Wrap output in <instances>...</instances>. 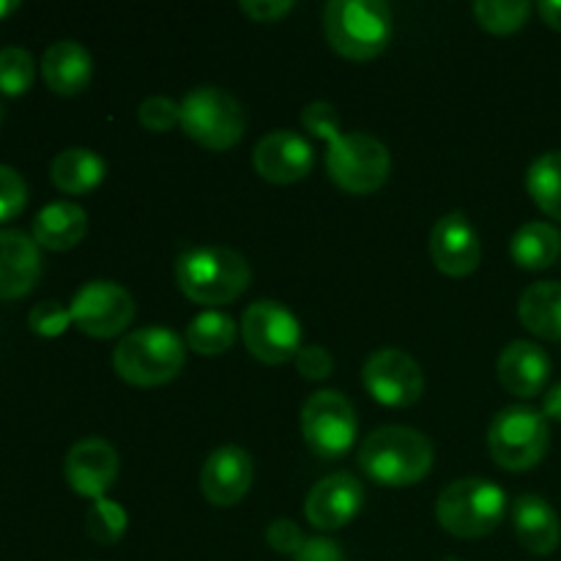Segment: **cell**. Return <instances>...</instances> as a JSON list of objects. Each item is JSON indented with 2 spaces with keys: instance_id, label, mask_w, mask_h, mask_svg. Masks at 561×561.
<instances>
[{
  "instance_id": "6da1fadb",
  "label": "cell",
  "mask_w": 561,
  "mask_h": 561,
  "mask_svg": "<svg viewBox=\"0 0 561 561\" xmlns=\"http://www.w3.org/2000/svg\"><path fill=\"white\" fill-rule=\"evenodd\" d=\"M433 444L414 427L387 425L373 431L359 447V466L376 485L409 488L433 469Z\"/></svg>"
},
{
  "instance_id": "7a4b0ae2",
  "label": "cell",
  "mask_w": 561,
  "mask_h": 561,
  "mask_svg": "<svg viewBox=\"0 0 561 561\" xmlns=\"http://www.w3.org/2000/svg\"><path fill=\"white\" fill-rule=\"evenodd\" d=\"M250 263L228 247H192L175 261V283L195 305H230L250 288Z\"/></svg>"
},
{
  "instance_id": "3957f363",
  "label": "cell",
  "mask_w": 561,
  "mask_h": 561,
  "mask_svg": "<svg viewBox=\"0 0 561 561\" xmlns=\"http://www.w3.org/2000/svg\"><path fill=\"white\" fill-rule=\"evenodd\" d=\"M323 33L343 58L370 60L392 38V9L383 0H332L323 9Z\"/></svg>"
},
{
  "instance_id": "277c9868",
  "label": "cell",
  "mask_w": 561,
  "mask_h": 561,
  "mask_svg": "<svg viewBox=\"0 0 561 561\" xmlns=\"http://www.w3.org/2000/svg\"><path fill=\"white\" fill-rule=\"evenodd\" d=\"M186 362V343L164 327L129 332L113 354V367L131 387H162L173 381Z\"/></svg>"
},
{
  "instance_id": "5b68a950",
  "label": "cell",
  "mask_w": 561,
  "mask_h": 561,
  "mask_svg": "<svg viewBox=\"0 0 561 561\" xmlns=\"http://www.w3.org/2000/svg\"><path fill=\"white\" fill-rule=\"evenodd\" d=\"M507 513L502 488L482 477L449 482L436 502V518L444 529L460 540H477L496 531Z\"/></svg>"
},
{
  "instance_id": "8992f818",
  "label": "cell",
  "mask_w": 561,
  "mask_h": 561,
  "mask_svg": "<svg viewBox=\"0 0 561 561\" xmlns=\"http://www.w3.org/2000/svg\"><path fill=\"white\" fill-rule=\"evenodd\" d=\"M551 431L548 420L529 405H510L499 411L488 431V449L507 471H529L546 458Z\"/></svg>"
},
{
  "instance_id": "52a82bcc",
  "label": "cell",
  "mask_w": 561,
  "mask_h": 561,
  "mask_svg": "<svg viewBox=\"0 0 561 561\" xmlns=\"http://www.w3.org/2000/svg\"><path fill=\"white\" fill-rule=\"evenodd\" d=\"M181 126L186 137L211 151H228L244 137V110L228 91L201 85L181 102Z\"/></svg>"
},
{
  "instance_id": "ba28073f",
  "label": "cell",
  "mask_w": 561,
  "mask_h": 561,
  "mask_svg": "<svg viewBox=\"0 0 561 561\" xmlns=\"http://www.w3.org/2000/svg\"><path fill=\"white\" fill-rule=\"evenodd\" d=\"M327 170L340 190L351 195H367L387 184L392 157L378 137L367 131H345L329 142Z\"/></svg>"
},
{
  "instance_id": "9c48e42d",
  "label": "cell",
  "mask_w": 561,
  "mask_h": 561,
  "mask_svg": "<svg viewBox=\"0 0 561 561\" xmlns=\"http://www.w3.org/2000/svg\"><path fill=\"white\" fill-rule=\"evenodd\" d=\"M356 411L348 398L334 389L310 394L301 409V436L312 455L323 460H340L348 455L356 438Z\"/></svg>"
},
{
  "instance_id": "30bf717a",
  "label": "cell",
  "mask_w": 561,
  "mask_h": 561,
  "mask_svg": "<svg viewBox=\"0 0 561 561\" xmlns=\"http://www.w3.org/2000/svg\"><path fill=\"white\" fill-rule=\"evenodd\" d=\"M241 337L247 351L263 365H285L301 351L299 318L272 299H261L247 307L241 318Z\"/></svg>"
},
{
  "instance_id": "8fae6325",
  "label": "cell",
  "mask_w": 561,
  "mask_h": 561,
  "mask_svg": "<svg viewBox=\"0 0 561 561\" xmlns=\"http://www.w3.org/2000/svg\"><path fill=\"white\" fill-rule=\"evenodd\" d=\"M71 323L88 337L107 340L129 329L135 318V299L129 290L110 279H93L82 285L71 299Z\"/></svg>"
},
{
  "instance_id": "7c38bea8",
  "label": "cell",
  "mask_w": 561,
  "mask_h": 561,
  "mask_svg": "<svg viewBox=\"0 0 561 561\" xmlns=\"http://www.w3.org/2000/svg\"><path fill=\"white\" fill-rule=\"evenodd\" d=\"M365 389L389 409H409L425 392V376L414 356L400 348H381L362 367Z\"/></svg>"
},
{
  "instance_id": "4fadbf2b",
  "label": "cell",
  "mask_w": 561,
  "mask_h": 561,
  "mask_svg": "<svg viewBox=\"0 0 561 561\" xmlns=\"http://www.w3.org/2000/svg\"><path fill=\"white\" fill-rule=\"evenodd\" d=\"M365 504V488L348 471H334L312 485L305 502V515L316 529L337 531L359 515Z\"/></svg>"
},
{
  "instance_id": "5bb4252c",
  "label": "cell",
  "mask_w": 561,
  "mask_h": 561,
  "mask_svg": "<svg viewBox=\"0 0 561 561\" xmlns=\"http://www.w3.org/2000/svg\"><path fill=\"white\" fill-rule=\"evenodd\" d=\"M252 164H255L257 175L272 184H296L310 175L316 153L299 131L274 129L257 140L255 151H252Z\"/></svg>"
},
{
  "instance_id": "9a60e30c",
  "label": "cell",
  "mask_w": 561,
  "mask_h": 561,
  "mask_svg": "<svg viewBox=\"0 0 561 561\" xmlns=\"http://www.w3.org/2000/svg\"><path fill=\"white\" fill-rule=\"evenodd\" d=\"M431 257L447 277H469L480 266L482 241L466 214L449 211L433 225Z\"/></svg>"
},
{
  "instance_id": "2e32d148",
  "label": "cell",
  "mask_w": 561,
  "mask_h": 561,
  "mask_svg": "<svg viewBox=\"0 0 561 561\" xmlns=\"http://www.w3.org/2000/svg\"><path fill=\"white\" fill-rule=\"evenodd\" d=\"M255 463L241 447H219L206 458L201 471V491L214 507H233L250 493Z\"/></svg>"
},
{
  "instance_id": "e0dca14e",
  "label": "cell",
  "mask_w": 561,
  "mask_h": 561,
  "mask_svg": "<svg viewBox=\"0 0 561 561\" xmlns=\"http://www.w3.org/2000/svg\"><path fill=\"white\" fill-rule=\"evenodd\" d=\"M66 482L88 499H104L118 477V453L104 438H82L66 455Z\"/></svg>"
},
{
  "instance_id": "ac0fdd59",
  "label": "cell",
  "mask_w": 561,
  "mask_h": 561,
  "mask_svg": "<svg viewBox=\"0 0 561 561\" xmlns=\"http://www.w3.org/2000/svg\"><path fill=\"white\" fill-rule=\"evenodd\" d=\"M42 277L38 244L22 230H0V299L31 294Z\"/></svg>"
},
{
  "instance_id": "d6986e66",
  "label": "cell",
  "mask_w": 561,
  "mask_h": 561,
  "mask_svg": "<svg viewBox=\"0 0 561 561\" xmlns=\"http://www.w3.org/2000/svg\"><path fill=\"white\" fill-rule=\"evenodd\" d=\"M499 381L515 398H537L551 378V359L529 340H515L499 356Z\"/></svg>"
},
{
  "instance_id": "ffe728a7",
  "label": "cell",
  "mask_w": 561,
  "mask_h": 561,
  "mask_svg": "<svg viewBox=\"0 0 561 561\" xmlns=\"http://www.w3.org/2000/svg\"><path fill=\"white\" fill-rule=\"evenodd\" d=\"M513 524L520 546L535 557H551L561 542L559 515L551 504L535 493H524L513 504Z\"/></svg>"
},
{
  "instance_id": "44dd1931",
  "label": "cell",
  "mask_w": 561,
  "mask_h": 561,
  "mask_svg": "<svg viewBox=\"0 0 561 561\" xmlns=\"http://www.w3.org/2000/svg\"><path fill=\"white\" fill-rule=\"evenodd\" d=\"M91 75V53L80 42H71V38L55 42L42 58L44 82H47L49 91L60 93V96H75V93L85 91Z\"/></svg>"
},
{
  "instance_id": "7402d4cb",
  "label": "cell",
  "mask_w": 561,
  "mask_h": 561,
  "mask_svg": "<svg viewBox=\"0 0 561 561\" xmlns=\"http://www.w3.org/2000/svg\"><path fill=\"white\" fill-rule=\"evenodd\" d=\"M88 233V214L77 203H49L33 219V241L44 250L64 252L80 244Z\"/></svg>"
},
{
  "instance_id": "603a6c76",
  "label": "cell",
  "mask_w": 561,
  "mask_h": 561,
  "mask_svg": "<svg viewBox=\"0 0 561 561\" xmlns=\"http://www.w3.org/2000/svg\"><path fill=\"white\" fill-rule=\"evenodd\" d=\"M104 159L91 148H66L49 164L53 184L66 195H85L104 179Z\"/></svg>"
},
{
  "instance_id": "cb8c5ba5",
  "label": "cell",
  "mask_w": 561,
  "mask_h": 561,
  "mask_svg": "<svg viewBox=\"0 0 561 561\" xmlns=\"http://www.w3.org/2000/svg\"><path fill=\"white\" fill-rule=\"evenodd\" d=\"M518 318L531 334L561 340V283H535L518 301Z\"/></svg>"
},
{
  "instance_id": "d4e9b609",
  "label": "cell",
  "mask_w": 561,
  "mask_h": 561,
  "mask_svg": "<svg viewBox=\"0 0 561 561\" xmlns=\"http://www.w3.org/2000/svg\"><path fill=\"white\" fill-rule=\"evenodd\" d=\"M510 255L520 268L540 272L557 263L561 255V233L548 222H529L510 241Z\"/></svg>"
},
{
  "instance_id": "484cf974",
  "label": "cell",
  "mask_w": 561,
  "mask_h": 561,
  "mask_svg": "<svg viewBox=\"0 0 561 561\" xmlns=\"http://www.w3.org/2000/svg\"><path fill=\"white\" fill-rule=\"evenodd\" d=\"M236 334H239V329H236L233 318L225 316V312L208 310L190 321L186 345L201 356H219L236 343Z\"/></svg>"
},
{
  "instance_id": "4316f807",
  "label": "cell",
  "mask_w": 561,
  "mask_h": 561,
  "mask_svg": "<svg viewBox=\"0 0 561 561\" xmlns=\"http://www.w3.org/2000/svg\"><path fill=\"white\" fill-rule=\"evenodd\" d=\"M526 190L540 211L561 222V151H548L531 162L526 173Z\"/></svg>"
},
{
  "instance_id": "83f0119b",
  "label": "cell",
  "mask_w": 561,
  "mask_h": 561,
  "mask_svg": "<svg viewBox=\"0 0 561 561\" xmlns=\"http://www.w3.org/2000/svg\"><path fill=\"white\" fill-rule=\"evenodd\" d=\"M531 14V5L526 0H477L474 16L485 31L507 36L526 25Z\"/></svg>"
},
{
  "instance_id": "f1b7e54d",
  "label": "cell",
  "mask_w": 561,
  "mask_h": 561,
  "mask_svg": "<svg viewBox=\"0 0 561 561\" xmlns=\"http://www.w3.org/2000/svg\"><path fill=\"white\" fill-rule=\"evenodd\" d=\"M36 77V60L25 47L0 49V91L5 96H22L33 85Z\"/></svg>"
},
{
  "instance_id": "f546056e",
  "label": "cell",
  "mask_w": 561,
  "mask_h": 561,
  "mask_svg": "<svg viewBox=\"0 0 561 561\" xmlns=\"http://www.w3.org/2000/svg\"><path fill=\"white\" fill-rule=\"evenodd\" d=\"M126 524H129L126 510L121 507V504L110 502V499H96L85 515L88 535H91L99 546H113V542H118L121 537H124Z\"/></svg>"
},
{
  "instance_id": "4dcf8cb0",
  "label": "cell",
  "mask_w": 561,
  "mask_h": 561,
  "mask_svg": "<svg viewBox=\"0 0 561 561\" xmlns=\"http://www.w3.org/2000/svg\"><path fill=\"white\" fill-rule=\"evenodd\" d=\"M137 118L148 131H170L175 124H181V104L168 96H148L137 110Z\"/></svg>"
},
{
  "instance_id": "1f68e13d",
  "label": "cell",
  "mask_w": 561,
  "mask_h": 561,
  "mask_svg": "<svg viewBox=\"0 0 561 561\" xmlns=\"http://www.w3.org/2000/svg\"><path fill=\"white\" fill-rule=\"evenodd\" d=\"M301 126L310 131L318 140L334 142L343 131H340V113L334 104L329 102H310L301 110Z\"/></svg>"
},
{
  "instance_id": "d6a6232c",
  "label": "cell",
  "mask_w": 561,
  "mask_h": 561,
  "mask_svg": "<svg viewBox=\"0 0 561 561\" xmlns=\"http://www.w3.org/2000/svg\"><path fill=\"white\" fill-rule=\"evenodd\" d=\"M71 312L66 310L60 301H42L27 316V327L38 334V337H60L69 329Z\"/></svg>"
},
{
  "instance_id": "836d02e7",
  "label": "cell",
  "mask_w": 561,
  "mask_h": 561,
  "mask_svg": "<svg viewBox=\"0 0 561 561\" xmlns=\"http://www.w3.org/2000/svg\"><path fill=\"white\" fill-rule=\"evenodd\" d=\"M27 203V184L14 168L0 164V222L22 214Z\"/></svg>"
},
{
  "instance_id": "e575fe53",
  "label": "cell",
  "mask_w": 561,
  "mask_h": 561,
  "mask_svg": "<svg viewBox=\"0 0 561 561\" xmlns=\"http://www.w3.org/2000/svg\"><path fill=\"white\" fill-rule=\"evenodd\" d=\"M296 370L301 373V378L307 381H323V378L332 376L334 359L327 348L321 345H301V351L296 354Z\"/></svg>"
},
{
  "instance_id": "d590c367",
  "label": "cell",
  "mask_w": 561,
  "mask_h": 561,
  "mask_svg": "<svg viewBox=\"0 0 561 561\" xmlns=\"http://www.w3.org/2000/svg\"><path fill=\"white\" fill-rule=\"evenodd\" d=\"M307 537L301 535L299 524H294L290 518H277L268 524L266 529V542L272 546V551L277 553H290V557H296L299 553V548L305 546Z\"/></svg>"
},
{
  "instance_id": "8d00e7d4",
  "label": "cell",
  "mask_w": 561,
  "mask_h": 561,
  "mask_svg": "<svg viewBox=\"0 0 561 561\" xmlns=\"http://www.w3.org/2000/svg\"><path fill=\"white\" fill-rule=\"evenodd\" d=\"M241 11L255 22H277L294 11V0H244Z\"/></svg>"
},
{
  "instance_id": "74e56055",
  "label": "cell",
  "mask_w": 561,
  "mask_h": 561,
  "mask_svg": "<svg viewBox=\"0 0 561 561\" xmlns=\"http://www.w3.org/2000/svg\"><path fill=\"white\" fill-rule=\"evenodd\" d=\"M294 561H345V553L343 548L334 540H329V537H310V540H305V546L299 548Z\"/></svg>"
},
{
  "instance_id": "f35d334b",
  "label": "cell",
  "mask_w": 561,
  "mask_h": 561,
  "mask_svg": "<svg viewBox=\"0 0 561 561\" xmlns=\"http://www.w3.org/2000/svg\"><path fill=\"white\" fill-rule=\"evenodd\" d=\"M542 414H546V420L561 422V381L557 383V387L548 389L546 403H542Z\"/></svg>"
},
{
  "instance_id": "ab89813d",
  "label": "cell",
  "mask_w": 561,
  "mask_h": 561,
  "mask_svg": "<svg viewBox=\"0 0 561 561\" xmlns=\"http://www.w3.org/2000/svg\"><path fill=\"white\" fill-rule=\"evenodd\" d=\"M537 11H540L542 20H546L553 31H561V0H542V3L537 5Z\"/></svg>"
},
{
  "instance_id": "60d3db41",
  "label": "cell",
  "mask_w": 561,
  "mask_h": 561,
  "mask_svg": "<svg viewBox=\"0 0 561 561\" xmlns=\"http://www.w3.org/2000/svg\"><path fill=\"white\" fill-rule=\"evenodd\" d=\"M16 5H20V3H5V0H3V3H0V16L11 14V11H14V9H16Z\"/></svg>"
},
{
  "instance_id": "b9f144b4",
  "label": "cell",
  "mask_w": 561,
  "mask_h": 561,
  "mask_svg": "<svg viewBox=\"0 0 561 561\" xmlns=\"http://www.w3.org/2000/svg\"><path fill=\"white\" fill-rule=\"evenodd\" d=\"M0 121H3V107H0Z\"/></svg>"
},
{
  "instance_id": "7bdbcfd3",
  "label": "cell",
  "mask_w": 561,
  "mask_h": 561,
  "mask_svg": "<svg viewBox=\"0 0 561 561\" xmlns=\"http://www.w3.org/2000/svg\"><path fill=\"white\" fill-rule=\"evenodd\" d=\"M447 561H458V559H447Z\"/></svg>"
}]
</instances>
